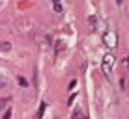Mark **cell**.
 I'll use <instances>...</instances> for the list:
<instances>
[{"instance_id": "obj_6", "label": "cell", "mask_w": 129, "mask_h": 119, "mask_svg": "<svg viewBox=\"0 0 129 119\" xmlns=\"http://www.w3.org/2000/svg\"><path fill=\"white\" fill-rule=\"evenodd\" d=\"M45 106H47V104H45V102H43V104H41V106H39V112H38V113H36V119H41V117H43V112H45Z\"/></svg>"}, {"instance_id": "obj_4", "label": "cell", "mask_w": 129, "mask_h": 119, "mask_svg": "<svg viewBox=\"0 0 129 119\" xmlns=\"http://www.w3.org/2000/svg\"><path fill=\"white\" fill-rule=\"evenodd\" d=\"M52 2V10H54L56 13H62V4H60V0H51Z\"/></svg>"}, {"instance_id": "obj_9", "label": "cell", "mask_w": 129, "mask_h": 119, "mask_svg": "<svg viewBox=\"0 0 129 119\" xmlns=\"http://www.w3.org/2000/svg\"><path fill=\"white\" fill-rule=\"evenodd\" d=\"M17 82H19V84H21V86H26V80H24V78H23V76H19V78H17Z\"/></svg>"}, {"instance_id": "obj_10", "label": "cell", "mask_w": 129, "mask_h": 119, "mask_svg": "<svg viewBox=\"0 0 129 119\" xmlns=\"http://www.w3.org/2000/svg\"><path fill=\"white\" fill-rule=\"evenodd\" d=\"M10 117H11V110H8V112L4 113V119H10Z\"/></svg>"}, {"instance_id": "obj_5", "label": "cell", "mask_w": 129, "mask_h": 119, "mask_svg": "<svg viewBox=\"0 0 129 119\" xmlns=\"http://www.w3.org/2000/svg\"><path fill=\"white\" fill-rule=\"evenodd\" d=\"M71 119H82V112H81V108H75V110H73V113H71Z\"/></svg>"}, {"instance_id": "obj_8", "label": "cell", "mask_w": 129, "mask_h": 119, "mask_svg": "<svg viewBox=\"0 0 129 119\" xmlns=\"http://www.w3.org/2000/svg\"><path fill=\"white\" fill-rule=\"evenodd\" d=\"M4 86H6V76L0 74V87H4Z\"/></svg>"}, {"instance_id": "obj_2", "label": "cell", "mask_w": 129, "mask_h": 119, "mask_svg": "<svg viewBox=\"0 0 129 119\" xmlns=\"http://www.w3.org/2000/svg\"><path fill=\"white\" fill-rule=\"evenodd\" d=\"M103 41H105V45L109 47V48H114V47H116V41H118V37H116V32H112V30L105 32V36H103Z\"/></svg>"}, {"instance_id": "obj_1", "label": "cell", "mask_w": 129, "mask_h": 119, "mask_svg": "<svg viewBox=\"0 0 129 119\" xmlns=\"http://www.w3.org/2000/svg\"><path fill=\"white\" fill-rule=\"evenodd\" d=\"M101 69H103V74L110 80V78H112V73H114V56L112 54H105Z\"/></svg>"}, {"instance_id": "obj_11", "label": "cell", "mask_w": 129, "mask_h": 119, "mask_svg": "<svg viewBox=\"0 0 129 119\" xmlns=\"http://www.w3.org/2000/svg\"><path fill=\"white\" fill-rule=\"evenodd\" d=\"M122 2H123V0H116V4H122Z\"/></svg>"}, {"instance_id": "obj_3", "label": "cell", "mask_w": 129, "mask_h": 119, "mask_svg": "<svg viewBox=\"0 0 129 119\" xmlns=\"http://www.w3.org/2000/svg\"><path fill=\"white\" fill-rule=\"evenodd\" d=\"M0 50H2V52H10V50H11V43L2 41V43H0Z\"/></svg>"}, {"instance_id": "obj_13", "label": "cell", "mask_w": 129, "mask_h": 119, "mask_svg": "<svg viewBox=\"0 0 129 119\" xmlns=\"http://www.w3.org/2000/svg\"><path fill=\"white\" fill-rule=\"evenodd\" d=\"M82 119H86V117H82Z\"/></svg>"}, {"instance_id": "obj_7", "label": "cell", "mask_w": 129, "mask_h": 119, "mask_svg": "<svg viewBox=\"0 0 129 119\" xmlns=\"http://www.w3.org/2000/svg\"><path fill=\"white\" fill-rule=\"evenodd\" d=\"M6 104H10V99H8V97H6V99H0V110L6 108Z\"/></svg>"}, {"instance_id": "obj_12", "label": "cell", "mask_w": 129, "mask_h": 119, "mask_svg": "<svg viewBox=\"0 0 129 119\" xmlns=\"http://www.w3.org/2000/svg\"><path fill=\"white\" fill-rule=\"evenodd\" d=\"M127 67H129V58H127Z\"/></svg>"}]
</instances>
